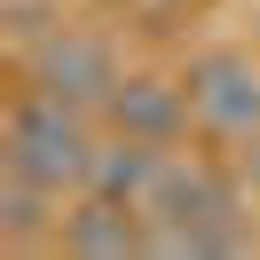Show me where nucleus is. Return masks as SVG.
Segmentation results:
<instances>
[{"instance_id": "obj_1", "label": "nucleus", "mask_w": 260, "mask_h": 260, "mask_svg": "<svg viewBox=\"0 0 260 260\" xmlns=\"http://www.w3.org/2000/svg\"><path fill=\"white\" fill-rule=\"evenodd\" d=\"M260 221L244 197L237 158H205V150H166V174L150 189V252L181 260V252H252Z\"/></svg>"}, {"instance_id": "obj_2", "label": "nucleus", "mask_w": 260, "mask_h": 260, "mask_svg": "<svg viewBox=\"0 0 260 260\" xmlns=\"http://www.w3.org/2000/svg\"><path fill=\"white\" fill-rule=\"evenodd\" d=\"M95 150H103V118L79 111V103H55L40 87H16L8 118H0V166L8 174H32L48 189L79 197L87 174H95Z\"/></svg>"}, {"instance_id": "obj_3", "label": "nucleus", "mask_w": 260, "mask_h": 260, "mask_svg": "<svg viewBox=\"0 0 260 260\" xmlns=\"http://www.w3.org/2000/svg\"><path fill=\"white\" fill-rule=\"evenodd\" d=\"M118 79H126V63H118L111 32H87V24H48L32 48H16V87H40L55 103H79L95 118L111 111Z\"/></svg>"}, {"instance_id": "obj_4", "label": "nucleus", "mask_w": 260, "mask_h": 260, "mask_svg": "<svg viewBox=\"0 0 260 260\" xmlns=\"http://www.w3.org/2000/svg\"><path fill=\"white\" fill-rule=\"evenodd\" d=\"M181 95H189V118L205 142L244 150L260 142V55L252 48H205L181 63Z\"/></svg>"}, {"instance_id": "obj_5", "label": "nucleus", "mask_w": 260, "mask_h": 260, "mask_svg": "<svg viewBox=\"0 0 260 260\" xmlns=\"http://www.w3.org/2000/svg\"><path fill=\"white\" fill-rule=\"evenodd\" d=\"M55 252H71V260H126V252H150V213L79 189V197L63 205V237H55Z\"/></svg>"}, {"instance_id": "obj_6", "label": "nucleus", "mask_w": 260, "mask_h": 260, "mask_svg": "<svg viewBox=\"0 0 260 260\" xmlns=\"http://www.w3.org/2000/svg\"><path fill=\"white\" fill-rule=\"evenodd\" d=\"M103 126L111 134H142V142H189V95H181V79H158V71H126L111 95V111H103Z\"/></svg>"}, {"instance_id": "obj_7", "label": "nucleus", "mask_w": 260, "mask_h": 260, "mask_svg": "<svg viewBox=\"0 0 260 260\" xmlns=\"http://www.w3.org/2000/svg\"><path fill=\"white\" fill-rule=\"evenodd\" d=\"M63 205H71L63 189H48V181L0 166V252H55V237H63Z\"/></svg>"}, {"instance_id": "obj_8", "label": "nucleus", "mask_w": 260, "mask_h": 260, "mask_svg": "<svg viewBox=\"0 0 260 260\" xmlns=\"http://www.w3.org/2000/svg\"><path fill=\"white\" fill-rule=\"evenodd\" d=\"M158 174H166V142H142V134H111V126H103V150H95L87 189H95V197H118V205H134V213H150Z\"/></svg>"}, {"instance_id": "obj_9", "label": "nucleus", "mask_w": 260, "mask_h": 260, "mask_svg": "<svg viewBox=\"0 0 260 260\" xmlns=\"http://www.w3.org/2000/svg\"><path fill=\"white\" fill-rule=\"evenodd\" d=\"M237 174H244V197H252V221H260V142L237 150Z\"/></svg>"}]
</instances>
